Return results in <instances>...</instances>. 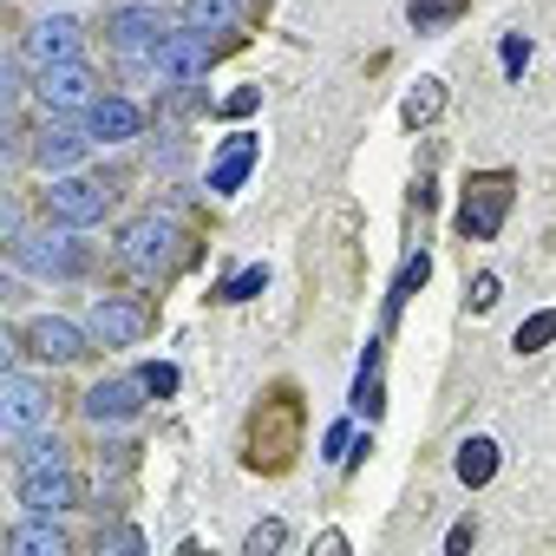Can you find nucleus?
<instances>
[{
    "instance_id": "11",
    "label": "nucleus",
    "mask_w": 556,
    "mask_h": 556,
    "mask_svg": "<svg viewBox=\"0 0 556 556\" xmlns=\"http://www.w3.org/2000/svg\"><path fill=\"white\" fill-rule=\"evenodd\" d=\"M34 99L60 118V112H86V105H92V99H105V92H99V73H92L86 60H60V66H40Z\"/></svg>"
},
{
    "instance_id": "7",
    "label": "nucleus",
    "mask_w": 556,
    "mask_h": 556,
    "mask_svg": "<svg viewBox=\"0 0 556 556\" xmlns=\"http://www.w3.org/2000/svg\"><path fill=\"white\" fill-rule=\"evenodd\" d=\"M8 354H34V361H47V367H73V361L92 354V328H79V321H66V315H34V321L8 341Z\"/></svg>"
},
{
    "instance_id": "20",
    "label": "nucleus",
    "mask_w": 556,
    "mask_h": 556,
    "mask_svg": "<svg viewBox=\"0 0 556 556\" xmlns=\"http://www.w3.org/2000/svg\"><path fill=\"white\" fill-rule=\"evenodd\" d=\"M497 465H504V452H497V439H484V432L458 439V452H452V471H458L465 491H484V484L497 478Z\"/></svg>"
},
{
    "instance_id": "32",
    "label": "nucleus",
    "mask_w": 556,
    "mask_h": 556,
    "mask_svg": "<svg viewBox=\"0 0 556 556\" xmlns=\"http://www.w3.org/2000/svg\"><path fill=\"white\" fill-rule=\"evenodd\" d=\"M523 66H530V40H523V34H510V40H504V73L517 79Z\"/></svg>"
},
{
    "instance_id": "5",
    "label": "nucleus",
    "mask_w": 556,
    "mask_h": 556,
    "mask_svg": "<svg viewBox=\"0 0 556 556\" xmlns=\"http://www.w3.org/2000/svg\"><path fill=\"white\" fill-rule=\"evenodd\" d=\"M92 341L99 348H144L157 334V302L151 295H131V289H105L92 302Z\"/></svg>"
},
{
    "instance_id": "35",
    "label": "nucleus",
    "mask_w": 556,
    "mask_h": 556,
    "mask_svg": "<svg viewBox=\"0 0 556 556\" xmlns=\"http://www.w3.org/2000/svg\"><path fill=\"white\" fill-rule=\"evenodd\" d=\"M348 439H354V426H348V419H341V426H328V439H321L328 452H321V458H348Z\"/></svg>"
},
{
    "instance_id": "33",
    "label": "nucleus",
    "mask_w": 556,
    "mask_h": 556,
    "mask_svg": "<svg viewBox=\"0 0 556 556\" xmlns=\"http://www.w3.org/2000/svg\"><path fill=\"white\" fill-rule=\"evenodd\" d=\"M255 105H262V92H255V86H242V92H229V99H223V118H249Z\"/></svg>"
},
{
    "instance_id": "4",
    "label": "nucleus",
    "mask_w": 556,
    "mask_h": 556,
    "mask_svg": "<svg viewBox=\"0 0 556 556\" xmlns=\"http://www.w3.org/2000/svg\"><path fill=\"white\" fill-rule=\"evenodd\" d=\"M242 40H249V34H223V40H210V34H197V27H177V34H164V47H157L151 66H157L164 86H197V79H210V66L229 60Z\"/></svg>"
},
{
    "instance_id": "26",
    "label": "nucleus",
    "mask_w": 556,
    "mask_h": 556,
    "mask_svg": "<svg viewBox=\"0 0 556 556\" xmlns=\"http://www.w3.org/2000/svg\"><path fill=\"white\" fill-rule=\"evenodd\" d=\"M262 289H268V268H262V262H249V268H236V275H229V282H223V289H216L210 302H223V308H236V302H255Z\"/></svg>"
},
{
    "instance_id": "1",
    "label": "nucleus",
    "mask_w": 556,
    "mask_h": 556,
    "mask_svg": "<svg viewBox=\"0 0 556 556\" xmlns=\"http://www.w3.org/2000/svg\"><path fill=\"white\" fill-rule=\"evenodd\" d=\"M308 445V400L295 380H268L242 419V471L255 478H289Z\"/></svg>"
},
{
    "instance_id": "19",
    "label": "nucleus",
    "mask_w": 556,
    "mask_h": 556,
    "mask_svg": "<svg viewBox=\"0 0 556 556\" xmlns=\"http://www.w3.org/2000/svg\"><path fill=\"white\" fill-rule=\"evenodd\" d=\"M8 549L14 556H73V536L53 523V510H34V517H21L8 530Z\"/></svg>"
},
{
    "instance_id": "17",
    "label": "nucleus",
    "mask_w": 556,
    "mask_h": 556,
    "mask_svg": "<svg viewBox=\"0 0 556 556\" xmlns=\"http://www.w3.org/2000/svg\"><path fill=\"white\" fill-rule=\"evenodd\" d=\"M138 131H144V105H131V99H118V92L86 105V138H92V144H131Z\"/></svg>"
},
{
    "instance_id": "16",
    "label": "nucleus",
    "mask_w": 556,
    "mask_h": 556,
    "mask_svg": "<svg viewBox=\"0 0 556 556\" xmlns=\"http://www.w3.org/2000/svg\"><path fill=\"white\" fill-rule=\"evenodd\" d=\"M255 157H262V138H255V131H229V138L216 144V157H210V197H236V190L249 184Z\"/></svg>"
},
{
    "instance_id": "34",
    "label": "nucleus",
    "mask_w": 556,
    "mask_h": 556,
    "mask_svg": "<svg viewBox=\"0 0 556 556\" xmlns=\"http://www.w3.org/2000/svg\"><path fill=\"white\" fill-rule=\"evenodd\" d=\"M471 543H478V517H458V523L445 530V549L458 556V549H471Z\"/></svg>"
},
{
    "instance_id": "25",
    "label": "nucleus",
    "mask_w": 556,
    "mask_h": 556,
    "mask_svg": "<svg viewBox=\"0 0 556 556\" xmlns=\"http://www.w3.org/2000/svg\"><path fill=\"white\" fill-rule=\"evenodd\" d=\"M426 275H432V255H426V249H413V255L400 262V275H393V295H387V321H393V315L406 308V295H413V289H426Z\"/></svg>"
},
{
    "instance_id": "28",
    "label": "nucleus",
    "mask_w": 556,
    "mask_h": 556,
    "mask_svg": "<svg viewBox=\"0 0 556 556\" xmlns=\"http://www.w3.org/2000/svg\"><path fill=\"white\" fill-rule=\"evenodd\" d=\"M282 543H289V523H282V517H268V523H255V530L242 536V556H275Z\"/></svg>"
},
{
    "instance_id": "15",
    "label": "nucleus",
    "mask_w": 556,
    "mask_h": 556,
    "mask_svg": "<svg viewBox=\"0 0 556 556\" xmlns=\"http://www.w3.org/2000/svg\"><path fill=\"white\" fill-rule=\"evenodd\" d=\"M21 478V504L27 510H79L86 504V484H79V471L73 465H53V471H14Z\"/></svg>"
},
{
    "instance_id": "2",
    "label": "nucleus",
    "mask_w": 556,
    "mask_h": 556,
    "mask_svg": "<svg viewBox=\"0 0 556 556\" xmlns=\"http://www.w3.org/2000/svg\"><path fill=\"white\" fill-rule=\"evenodd\" d=\"M197 255H203V236L177 210H164V203L138 210L118 229V262L138 275V282H151V289H164V282H177L184 268H197Z\"/></svg>"
},
{
    "instance_id": "24",
    "label": "nucleus",
    "mask_w": 556,
    "mask_h": 556,
    "mask_svg": "<svg viewBox=\"0 0 556 556\" xmlns=\"http://www.w3.org/2000/svg\"><path fill=\"white\" fill-rule=\"evenodd\" d=\"M53 465H73V445H66L60 432H53V439H47V432H34V439H27V452L14 458V471H53Z\"/></svg>"
},
{
    "instance_id": "8",
    "label": "nucleus",
    "mask_w": 556,
    "mask_h": 556,
    "mask_svg": "<svg viewBox=\"0 0 556 556\" xmlns=\"http://www.w3.org/2000/svg\"><path fill=\"white\" fill-rule=\"evenodd\" d=\"M164 34H170V14H164V8H144V0L105 14V40H112V53H125L131 66H151L157 47H164Z\"/></svg>"
},
{
    "instance_id": "29",
    "label": "nucleus",
    "mask_w": 556,
    "mask_h": 556,
    "mask_svg": "<svg viewBox=\"0 0 556 556\" xmlns=\"http://www.w3.org/2000/svg\"><path fill=\"white\" fill-rule=\"evenodd\" d=\"M92 549H99V556H138V549H144V536H138L131 523H112V530H99V536H92Z\"/></svg>"
},
{
    "instance_id": "14",
    "label": "nucleus",
    "mask_w": 556,
    "mask_h": 556,
    "mask_svg": "<svg viewBox=\"0 0 556 556\" xmlns=\"http://www.w3.org/2000/svg\"><path fill=\"white\" fill-rule=\"evenodd\" d=\"M144 380L138 374H112V380H99V387H86L79 393V413L92 419V426H125V419H138L144 413Z\"/></svg>"
},
{
    "instance_id": "30",
    "label": "nucleus",
    "mask_w": 556,
    "mask_h": 556,
    "mask_svg": "<svg viewBox=\"0 0 556 556\" xmlns=\"http://www.w3.org/2000/svg\"><path fill=\"white\" fill-rule=\"evenodd\" d=\"M138 380H144V387H151V400H170V393H177V380H184V374H177V367H170V361H144V367H138Z\"/></svg>"
},
{
    "instance_id": "12",
    "label": "nucleus",
    "mask_w": 556,
    "mask_h": 556,
    "mask_svg": "<svg viewBox=\"0 0 556 556\" xmlns=\"http://www.w3.org/2000/svg\"><path fill=\"white\" fill-rule=\"evenodd\" d=\"M177 21L197 34H255L268 21V0H184Z\"/></svg>"
},
{
    "instance_id": "27",
    "label": "nucleus",
    "mask_w": 556,
    "mask_h": 556,
    "mask_svg": "<svg viewBox=\"0 0 556 556\" xmlns=\"http://www.w3.org/2000/svg\"><path fill=\"white\" fill-rule=\"evenodd\" d=\"M549 341H556V308H543V315H530V321L517 328V341H510V348H517V354H543Z\"/></svg>"
},
{
    "instance_id": "3",
    "label": "nucleus",
    "mask_w": 556,
    "mask_h": 556,
    "mask_svg": "<svg viewBox=\"0 0 556 556\" xmlns=\"http://www.w3.org/2000/svg\"><path fill=\"white\" fill-rule=\"evenodd\" d=\"M510 203H517V170H471L465 184H458V216H452V229L465 236V242H497L504 236V223H510Z\"/></svg>"
},
{
    "instance_id": "6",
    "label": "nucleus",
    "mask_w": 556,
    "mask_h": 556,
    "mask_svg": "<svg viewBox=\"0 0 556 556\" xmlns=\"http://www.w3.org/2000/svg\"><path fill=\"white\" fill-rule=\"evenodd\" d=\"M14 255H21L34 275H47V282H79V275L92 268V249L79 242V229H73V223H53V216H47V229L21 236Z\"/></svg>"
},
{
    "instance_id": "10",
    "label": "nucleus",
    "mask_w": 556,
    "mask_h": 556,
    "mask_svg": "<svg viewBox=\"0 0 556 556\" xmlns=\"http://www.w3.org/2000/svg\"><path fill=\"white\" fill-rule=\"evenodd\" d=\"M47 413H53V400H47V387L34 374H21V367L0 374V432L8 439H34L47 426Z\"/></svg>"
},
{
    "instance_id": "21",
    "label": "nucleus",
    "mask_w": 556,
    "mask_h": 556,
    "mask_svg": "<svg viewBox=\"0 0 556 556\" xmlns=\"http://www.w3.org/2000/svg\"><path fill=\"white\" fill-rule=\"evenodd\" d=\"M439 112H445V79H419V86L400 99V125H406V131L439 125Z\"/></svg>"
},
{
    "instance_id": "22",
    "label": "nucleus",
    "mask_w": 556,
    "mask_h": 556,
    "mask_svg": "<svg viewBox=\"0 0 556 556\" xmlns=\"http://www.w3.org/2000/svg\"><path fill=\"white\" fill-rule=\"evenodd\" d=\"M471 14V0H406V21L419 27V34H439V27H452V21H465Z\"/></svg>"
},
{
    "instance_id": "13",
    "label": "nucleus",
    "mask_w": 556,
    "mask_h": 556,
    "mask_svg": "<svg viewBox=\"0 0 556 556\" xmlns=\"http://www.w3.org/2000/svg\"><path fill=\"white\" fill-rule=\"evenodd\" d=\"M79 40H86L79 14H47L21 34V60L27 66H60V60H79Z\"/></svg>"
},
{
    "instance_id": "18",
    "label": "nucleus",
    "mask_w": 556,
    "mask_h": 556,
    "mask_svg": "<svg viewBox=\"0 0 556 556\" xmlns=\"http://www.w3.org/2000/svg\"><path fill=\"white\" fill-rule=\"evenodd\" d=\"M86 144H92V138H86V125H60V118H53V125L34 138V164H40V170H53V177H66V170L86 157Z\"/></svg>"
},
{
    "instance_id": "9",
    "label": "nucleus",
    "mask_w": 556,
    "mask_h": 556,
    "mask_svg": "<svg viewBox=\"0 0 556 556\" xmlns=\"http://www.w3.org/2000/svg\"><path fill=\"white\" fill-rule=\"evenodd\" d=\"M112 184L105 177H53L47 190H40V210L53 216V223H73V229H86V223H105V210H112Z\"/></svg>"
},
{
    "instance_id": "23",
    "label": "nucleus",
    "mask_w": 556,
    "mask_h": 556,
    "mask_svg": "<svg viewBox=\"0 0 556 556\" xmlns=\"http://www.w3.org/2000/svg\"><path fill=\"white\" fill-rule=\"evenodd\" d=\"M380 406H387V387H380V341L367 348V367H361V380H354V413L361 419H380Z\"/></svg>"
},
{
    "instance_id": "31",
    "label": "nucleus",
    "mask_w": 556,
    "mask_h": 556,
    "mask_svg": "<svg viewBox=\"0 0 556 556\" xmlns=\"http://www.w3.org/2000/svg\"><path fill=\"white\" fill-rule=\"evenodd\" d=\"M497 289H504V282H497V275H491V268H484V275H471V289H465V302H471V315H491V308H497Z\"/></svg>"
}]
</instances>
